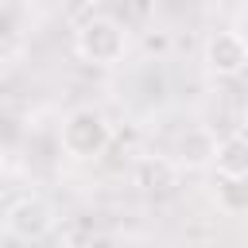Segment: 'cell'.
<instances>
[{
    "label": "cell",
    "instance_id": "11",
    "mask_svg": "<svg viewBox=\"0 0 248 248\" xmlns=\"http://www.w3.org/2000/svg\"><path fill=\"white\" fill-rule=\"evenodd\" d=\"M4 8H8V0H0V12H4Z\"/></svg>",
    "mask_w": 248,
    "mask_h": 248
},
{
    "label": "cell",
    "instance_id": "8",
    "mask_svg": "<svg viewBox=\"0 0 248 248\" xmlns=\"http://www.w3.org/2000/svg\"><path fill=\"white\" fill-rule=\"evenodd\" d=\"M4 167H8V155H4V147H0V174H4Z\"/></svg>",
    "mask_w": 248,
    "mask_h": 248
},
{
    "label": "cell",
    "instance_id": "6",
    "mask_svg": "<svg viewBox=\"0 0 248 248\" xmlns=\"http://www.w3.org/2000/svg\"><path fill=\"white\" fill-rule=\"evenodd\" d=\"M174 178H178V167H174V159H163V155H155V159L147 155L136 167V186H143V190H170Z\"/></svg>",
    "mask_w": 248,
    "mask_h": 248
},
{
    "label": "cell",
    "instance_id": "9",
    "mask_svg": "<svg viewBox=\"0 0 248 248\" xmlns=\"http://www.w3.org/2000/svg\"><path fill=\"white\" fill-rule=\"evenodd\" d=\"M0 248H16V244H12V240H0Z\"/></svg>",
    "mask_w": 248,
    "mask_h": 248
},
{
    "label": "cell",
    "instance_id": "7",
    "mask_svg": "<svg viewBox=\"0 0 248 248\" xmlns=\"http://www.w3.org/2000/svg\"><path fill=\"white\" fill-rule=\"evenodd\" d=\"M213 202L225 217L248 213V178H217L213 186Z\"/></svg>",
    "mask_w": 248,
    "mask_h": 248
},
{
    "label": "cell",
    "instance_id": "2",
    "mask_svg": "<svg viewBox=\"0 0 248 248\" xmlns=\"http://www.w3.org/2000/svg\"><path fill=\"white\" fill-rule=\"evenodd\" d=\"M74 50L89 66H101V70L120 66L124 54H128V31L112 16H89L74 35Z\"/></svg>",
    "mask_w": 248,
    "mask_h": 248
},
{
    "label": "cell",
    "instance_id": "4",
    "mask_svg": "<svg viewBox=\"0 0 248 248\" xmlns=\"http://www.w3.org/2000/svg\"><path fill=\"white\" fill-rule=\"evenodd\" d=\"M4 225H8V232L16 240H43L54 229V205L46 198H39V194H27V198L8 205Z\"/></svg>",
    "mask_w": 248,
    "mask_h": 248
},
{
    "label": "cell",
    "instance_id": "3",
    "mask_svg": "<svg viewBox=\"0 0 248 248\" xmlns=\"http://www.w3.org/2000/svg\"><path fill=\"white\" fill-rule=\"evenodd\" d=\"M202 62L213 78H240L248 70V39L240 31H213L202 46Z\"/></svg>",
    "mask_w": 248,
    "mask_h": 248
},
{
    "label": "cell",
    "instance_id": "10",
    "mask_svg": "<svg viewBox=\"0 0 248 248\" xmlns=\"http://www.w3.org/2000/svg\"><path fill=\"white\" fill-rule=\"evenodd\" d=\"M244 136H248V108H244Z\"/></svg>",
    "mask_w": 248,
    "mask_h": 248
},
{
    "label": "cell",
    "instance_id": "5",
    "mask_svg": "<svg viewBox=\"0 0 248 248\" xmlns=\"http://www.w3.org/2000/svg\"><path fill=\"white\" fill-rule=\"evenodd\" d=\"M217 178H248V136H225L213 147Z\"/></svg>",
    "mask_w": 248,
    "mask_h": 248
},
{
    "label": "cell",
    "instance_id": "1",
    "mask_svg": "<svg viewBox=\"0 0 248 248\" xmlns=\"http://www.w3.org/2000/svg\"><path fill=\"white\" fill-rule=\"evenodd\" d=\"M112 143V124L105 120V112L97 108H74L62 116L58 124V147L74 159V163H89L101 159Z\"/></svg>",
    "mask_w": 248,
    "mask_h": 248
}]
</instances>
